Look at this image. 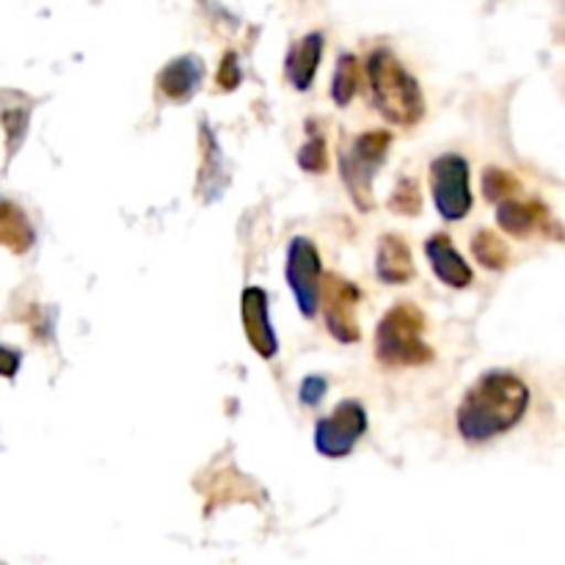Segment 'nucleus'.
I'll return each instance as SVG.
<instances>
[{"instance_id":"obj_1","label":"nucleus","mask_w":565,"mask_h":565,"mask_svg":"<svg viewBox=\"0 0 565 565\" xmlns=\"http://www.w3.org/2000/svg\"><path fill=\"white\" fill-rule=\"evenodd\" d=\"M530 406V390L519 375L494 370L478 379L456 412L458 434L469 445H486L522 423Z\"/></svg>"},{"instance_id":"obj_2","label":"nucleus","mask_w":565,"mask_h":565,"mask_svg":"<svg viewBox=\"0 0 565 565\" xmlns=\"http://www.w3.org/2000/svg\"><path fill=\"white\" fill-rule=\"evenodd\" d=\"M370 97L381 116L395 125H417L425 114L423 88L417 77L395 58L386 47L375 50L367 58Z\"/></svg>"},{"instance_id":"obj_3","label":"nucleus","mask_w":565,"mask_h":565,"mask_svg":"<svg viewBox=\"0 0 565 565\" xmlns=\"http://www.w3.org/2000/svg\"><path fill=\"white\" fill-rule=\"evenodd\" d=\"M375 353L386 367H419L434 362V348L425 342V315L414 303H397L381 318Z\"/></svg>"},{"instance_id":"obj_4","label":"nucleus","mask_w":565,"mask_h":565,"mask_svg":"<svg viewBox=\"0 0 565 565\" xmlns=\"http://www.w3.org/2000/svg\"><path fill=\"white\" fill-rule=\"evenodd\" d=\"M392 136L386 130H367L353 138L351 147H342L340 171L342 182L351 191V199L359 210H373V177L384 166L386 149H390Z\"/></svg>"},{"instance_id":"obj_5","label":"nucleus","mask_w":565,"mask_h":565,"mask_svg":"<svg viewBox=\"0 0 565 565\" xmlns=\"http://www.w3.org/2000/svg\"><path fill=\"white\" fill-rule=\"evenodd\" d=\"M430 191L434 204L445 221H461L472 210L469 191V163L456 152H447L430 163Z\"/></svg>"},{"instance_id":"obj_6","label":"nucleus","mask_w":565,"mask_h":565,"mask_svg":"<svg viewBox=\"0 0 565 565\" xmlns=\"http://www.w3.org/2000/svg\"><path fill=\"white\" fill-rule=\"evenodd\" d=\"M287 285L296 296L298 312L312 320L320 309V292H323V268H320V254L309 237H292L287 248Z\"/></svg>"},{"instance_id":"obj_7","label":"nucleus","mask_w":565,"mask_h":565,"mask_svg":"<svg viewBox=\"0 0 565 565\" xmlns=\"http://www.w3.org/2000/svg\"><path fill=\"white\" fill-rule=\"evenodd\" d=\"M367 430V412L356 401H345L315 425V447L323 458L351 456Z\"/></svg>"},{"instance_id":"obj_8","label":"nucleus","mask_w":565,"mask_h":565,"mask_svg":"<svg viewBox=\"0 0 565 565\" xmlns=\"http://www.w3.org/2000/svg\"><path fill=\"white\" fill-rule=\"evenodd\" d=\"M320 301H323V315L326 326H329L331 337L340 342H359L362 331H359L356 320V307H359V287L353 281L342 279V276L329 274L323 281V292H320Z\"/></svg>"},{"instance_id":"obj_9","label":"nucleus","mask_w":565,"mask_h":565,"mask_svg":"<svg viewBox=\"0 0 565 565\" xmlns=\"http://www.w3.org/2000/svg\"><path fill=\"white\" fill-rule=\"evenodd\" d=\"M497 221L502 230L513 237H527L541 232V235H555L563 237V230L557 221L552 218L550 210L541 202H522V199H511L497 207Z\"/></svg>"},{"instance_id":"obj_10","label":"nucleus","mask_w":565,"mask_h":565,"mask_svg":"<svg viewBox=\"0 0 565 565\" xmlns=\"http://www.w3.org/2000/svg\"><path fill=\"white\" fill-rule=\"evenodd\" d=\"M243 329H246L248 342L263 359H274L279 351V340L274 334V326L268 318V296L263 287H246L241 298Z\"/></svg>"},{"instance_id":"obj_11","label":"nucleus","mask_w":565,"mask_h":565,"mask_svg":"<svg viewBox=\"0 0 565 565\" xmlns=\"http://www.w3.org/2000/svg\"><path fill=\"white\" fill-rule=\"evenodd\" d=\"M425 257H428L430 268H434V274L439 276L445 285L456 287V290L472 285V268H469L467 259L456 252V246H452L447 235H430L428 243H425Z\"/></svg>"},{"instance_id":"obj_12","label":"nucleus","mask_w":565,"mask_h":565,"mask_svg":"<svg viewBox=\"0 0 565 565\" xmlns=\"http://www.w3.org/2000/svg\"><path fill=\"white\" fill-rule=\"evenodd\" d=\"M202 58H199V55H180V58L169 61V64L163 66V72L158 75V88L163 97L182 103V99H188L199 86H202Z\"/></svg>"},{"instance_id":"obj_13","label":"nucleus","mask_w":565,"mask_h":565,"mask_svg":"<svg viewBox=\"0 0 565 565\" xmlns=\"http://www.w3.org/2000/svg\"><path fill=\"white\" fill-rule=\"evenodd\" d=\"M320 55H323V36L320 33H307L290 47L285 58V72L298 92H307L318 72Z\"/></svg>"},{"instance_id":"obj_14","label":"nucleus","mask_w":565,"mask_h":565,"mask_svg":"<svg viewBox=\"0 0 565 565\" xmlns=\"http://www.w3.org/2000/svg\"><path fill=\"white\" fill-rule=\"evenodd\" d=\"M375 270L379 279L386 285H403L414 279V259L408 252V243L401 235H384L375 252Z\"/></svg>"},{"instance_id":"obj_15","label":"nucleus","mask_w":565,"mask_h":565,"mask_svg":"<svg viewBox=\"0 0 565 565\" xmlns=\"http://www.w3.org/2000/svg\"><path fill=\"white\" fill-rule=\"evenodd\" d=\"M33 241H36V235H33L25 210L0 199V246L11 248L14 254H25L33 246Z\"/></svg>"},{"instance_id":"obj_16","label":"nucleus","mask_w":565,"mask_h":565,"mask_svg":"<svg viewBox=\"0 0 565 565\" xmlns=\"http://www.w3.org/2000/svg\"><path fill=\"white\" fill-rule=\"evenodd\" d=\"M472 254L475 259L489 270H502L508 268V263H511V252H508L505 241L497 237L494 232L489 230L478 232V235L472 237Z\"/></svg>"},{"instance_id":"obj_17","label":"nucleus","mask_w":565,"mask_h":565,"mask_svg":"<svg viewBox=\"0 0 565 565\" xmlns=\"http://www.w3.org/2000/svg\"><path fill=\"white\" fill-rule=\"evenodd\" d=\"M359 88V61L356 55L342 53L340 61H337L334 81H331V97H334L337 105H348L353 99Z\"/></svg>"},{"instance_id":"obj_18","label":"nucleus","mask_w":565,"mask_h":565,"mask_svg":"<svg viewBox=\"0 0 565 565\" xmlns=\"http://www.w3.org/2000/svg\"><path fill=\"white\" fill-rule=\"evenodd\" d=\"M483 193L491 199V202H511L519 193V180L511 174V171L502 169H489L483 174Z\"/></svg>"},{"instance_id":"obj_19","label":"nucleus","mask_w":565,"mask_h":565,"mask_svg":"<svg viewBox=\"0 0 565 565\" xmlns=\"http://www.w3.org/2000/svg\"><path fill=\"white\" fill-rule=\"evenodd\" d=\"M28 119H31V105L28 99L22 105H6L3 103V127H6V138H9V152H14L17 147L22 143L28 130Z\"/></svg>"},{"instance_id":"obj_20","label":"nucleus","mask_w":565,"mask_h":565,"mask_svg":"<svg viewBox=\"0 0 565 565\" xmlns=\"http://www.w3.org/2000/svg\"><path fill=\"white\" fill-rule=\"evenodd\" d=\"M298 166L303 171H312V174H323L326 166H329V152H326V138L320 132H315L307 143L298 152Z\"/></svg>"},{"instance_id":"obj_21","label":"nucleus","mask_w":565,"mask_h":565,"mask_svg":"<svg viewBox=\"0 0 565 565\" xmlns=\"http://www.w3.org/2000/svg\"><path fill=\"white\" fill-rule=\"evenodd\" d=\"M390 207L395 210V213H403V215H417L419 207H423V202H419L417 182L408 180V177H403V180L397 182L395 191H392Z\"/></svg>"},{"instance_id":"obj_22","label":"nucleus","mask_w":565,"mask_h":565,"mask_svg":"<svg viewBox=\"0 0 565 565\" xmlns=\"http://www.w3.org/2000/svg\"><path fill=\"white\" fill-rule=\"evenodd\" d=\"M326 390H329V381L323 379V375H307V379L301 381V403L303 406H318L320 401H323Z\"/></svg>"},{"instance_id":"obj_23","label":"nucleus","mask_w":565,"mask_h":565,"mask_svg":"<svg viewBox=\"0 0 565 565\" xmlns=\"http://www.w3.org/2000/svg\"><path fill=\"white\" fill-rule=\"evenodd\" d=\"M241 83V66H237V55L235 53H226L224 61L218 66V86L224 92H232V88Z\"/></svg>"},{"instance_id":"obj_24","label":"nucleus","mask_w":565,"mask_h":565,"mask_svg":"<svg viewBox=\"0 0 565 565\" xmlns=\"http://www.w3.org/2000/svg\"><path fill=\"white\" fill-rule=\"evenodd\" d=\"M20 364H22L20 351H14V348L9 345H0V379H14Z\"/></svg>"}]
</instances>
